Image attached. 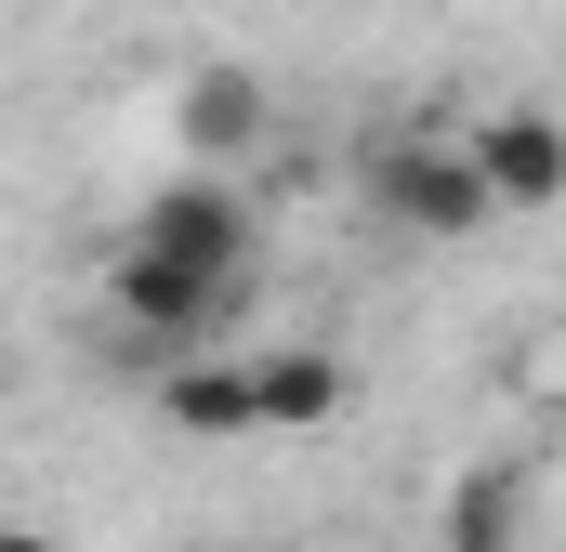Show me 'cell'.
Listing matches in <instances>:
<instances>
[{
    "mask_svg": "<svg viewBox=\"0 0 566 552\" xmlns=\"http://www.w3.org/2000/svg\"><path fill=\"white\" fill-rule=\"evenodd\" d=\"M106 302H119V329H133L145 355H198V342H211V329L251 302V276H211V264H185V251H145V237H119Z\"/></svg>",
    "mask_w": 566,
    "mask_h": 552,
    "instance_id": "6da1fadb",
    "label": "cell"
},
{
    "mask_svg": "<svg viewBox=\"0 0 566 552\" xmlns=\"http://www.w3.org/2000/svg\"><path fill=\"white\" fill-rule=\"evenodd\" d=\"M0 382H13V355H0Z\"/></svg>",
    "mask_w": 566,
    "mask_h": 552,
    "instance_id": "8fae6325",
    "label": "cell"
},
{
    "mask_svg": "<svg viewBox=\"0 0 566 552\" xmlns=\"http://www.w3.org/2000/svg\"><path fill=\"white\" fill-rule=\"evenodd\" d=\"M264 66H238V53H211V66H185V93H171V132H185V158L198 171H238L251 145H264Z\"/></svg>",
    "mask_w": 566,
    "mask_h": 552,
    "instance_id": "277c9868",
    "label": "cell"
},
{
    "mask_svg": "<svg viewBox=\"0 0 566 552\" xmlns=\"http://www.w3.org/2000/svg\"><path fill=\"white\" fill-rule=\"evenodd\" d=\"M133 237L145 251H185V264H211V276H251V198L224 171H185V184H158L133 211Z\"/></svg>",
    "mask_w": 566,
    "mask_h": 552,
    "instance_id": "3957f363",
    "label": "cell"
},
{
    "mask_svg": "<svg viewBox=\"0 0 566 552\" xmlns=\"http://www.w3.org/2000/svg\"><path fill=\"white\" fill-rule=\"evenodd\" d=\"M514 527H527V460H474L448 487V540L434 552H514Z\"/></svg>",
    "mask_w": 566,
    "mask_h": 552,
    "instance_id": "ba28073f",
    "label": "cell"
},
{
    "mask_svg": "<svg viewBox=\"0 0 566 552\" xmlns=\"http://www.w3.org/2000/svg\"><path fill=\"white\" fill-rule=\"evenodd\" d=\"M343 395H356V369H343V355H316V342L251 369V408H264V434H329V421H343Z\"/></svg>",
    "mask_w": 566,
    "mask_h": 552,
    "instance_id": "52a82bcc",
    "label": "cell"
},
{
    "mask_svg": "<svg viewBox=\"0 0 566 552\" xmlns=\"http://www.w3.org/2000/svg\"><path fill=\"white\" fill-rule=\"evenodd\" d=\"M211 552H303V540H211Z\"/></svg>",
    "mask_w": 566,
    "mask_h": 552,
    "instance_id": "30bf717a",
    "label": "cell"
},
{
    "mask_svg": "<svg viewBox=\"0 0 566 552\" xmlns=\"http://www.w3.org/2000/svg\"><path fill=\"white\" fill-rule=\"evenodd\" d=\"M461 145H474V171H488L501 211H554L566 198V119H541V106H501L488 132H461Z\"/></svg>",
    "mask_w": 566,
    "mask_h": 552,
    "instance_id": "5b68a950",
    "label": "cell"
},
{
    "mask_svg": "<svg viewBox=\"0 0 566 552\" xmlns=\"http://www.w3.org/2000/svg\"><path fill=\"white\" fill-rule=\"evenodd\" d=\"M0 552H53V540H40V527H0Z\"/></svg>",
    "mask_w": 566,
    "mask_h": 552,
    "instance_id": "9c48e42d",
    "label": "cell"
},
{
    "mask_svg": "<svg viewBox=\"0 0 566 552\" xmlns=\"http://www.w3.org/2000/svg\"><path fill=\"white\" fill-rule=\"evenodd\" d=\"M158 421H171V434H198V447H224V434H264V408H251V369H238V355H211V342L158 369Z\"/></svg>",
    "mask_w": 566,
    "mask_h": 552,
    "instance_id": "8992f818",
    "label": "cell"
},
{
    "mask_svg": "<svg viewBox=\"0 0 566 552\" xmlns=\"http://www.w3.org/2000/svg\"><path fill=\"white\" fill-rule=\"evenodd\" d=\"M369 198H382V224L396 237H474L501 198H488V171H474V145H434V132H409V145H382L369 158Z\"/></svg>",
    "mask_w": 566,
    "mask_h": 552,
    "instance_id": "7a4b0ae2",
    "label": "cell"
}]
</instances>
